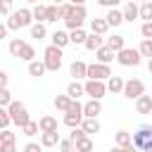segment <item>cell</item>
<instances>
[{"label":"cell","mask_w":152,"mask_h":152,"mask_svg":"<svg viewBox=\"0 0 152 152\" xmlns=\"http://www.w3.org/2000/svg\"><path fill=\"white\" fill-rule=\"evenodd\" d=\"M133 145L140 152H152V124H142L133 133Z\"/></svg>","instance_id":"obj_1"},{"label":"cell","mask_w":152,"mask_h":152,"mask_svg":"<svg viewBox=\"0 0 152 152\" xmlns=\"http://www.w3.org/2000/svg\"><path fill=\"white\" fill-rule=\"evenodd\" d=\"M7 26H10L12 31H14V28H24V26H33V10L21 7V10L12 12L10 19H7Z\"/></svg>","instance_id":"obj_2"},{"label":"cell","mask_w":152,"mask_h":152,"mask_svg":"<svg viewBox=\"0 0 152 152\" xmlns=\"http://www.w3.org/2000/svg\"><path fill=\"white\" fill-rule=\"evenodd\" d=\"M43 62L48 64V71H57L59 66H62V48H57V45H48L45 48V52H43Z\"/></svg>","instance_id":"obj_3"},{"label":"cell","mask_w":152,"mask_h":152,"mask_svg":"<svg viewBox=\"0 0 152 152\" xmlns=\"http://www.w3.org/2000/svg\"><path fill=\"white\" fill-rule=\"evenodd\" d=\"M7 109H10V116H12V124H17L19 128H24V126L31 121V119H28V112H26V107H24L21 102H17V100H14Z\"/></svg>","instance_id":"obj_4"},{"label":"cell","mask_w":152,"mask_h":152,"mask_svg":"<svg viewBox=\"0 0 152 152\" xmlns=\"http://www.w3.org/2000/svg\"><path fill=\"white\" fill-rule=\"evenodd\" d=\"M140 50H131V48H124V50H119L116 52V62L121 64V66H138L140 64Z\"/></svg>","instance_id":"obj_5"},{"label":"cell","mask_w":152,"mask_h":152,"mask_svg":"<svg viewBox=\"0 0 152 152\" xmlns=\"http://www.w3.org/2000/svg\"><path fill=\"white\" fill-rule=\"evenodd\" d=\"M86 14H88V12H86V7H83V5H74V12L64 19L66 28H69V31L81 28V26H83V21H86Z\"/></svg>","instance_id":"obj_6"},{"label":"cell","mask_w":152,"mask_h":152,"mask_svg":"<svg viewBox=\"0 0 152 152\" xmlns=\"http://www.w3.org/2000/svg\"><path fill=\"white\" fill-rule=\"evenodd\" d=\"M124 95L128 100H138L140 95H145V83L140 78H128L126 86H124Z\"/></svg>","instance_id":"obj_7"},{"label":"cell","mask_w":152,"mask_h":152,"mask_svg":"<svg viewBox=\"0 0 152 152\" xmlns=\"http://www.w3.org/2000/svg\"><path fill=\"white\" fill-rule=\"evenodd\" d=\"M104 93H107V83L104 81H95V78H88L86 81V95L100 100V97H104Z\"/></svg>","instance_id":"obj_8"},{"label":"cell","mask_w":152,"mask_h":152,"mask_svg":"<svg viewBox=\"0 0 152 152\" xmlns=\"http://www.w3.org/2000/svg\"><path fill=\"white\" fill-rule=\"evenodd\" d=\"M109 76H112V71H109L107 64H102V62H97V64H88V78L104 81V78H109Z\"/></svg>","instance_id":"obj_9"},{"label":"cell","mask_w":152,"mask_h":152,"mask_svg":"<svg viewBox=\"0 0 152 152\" xmlns=\"http://www.w3.org/2000/svg\"><path fill=\"white\" fill-rule=\"evenodd\" d=\"M69 74L74 76V81H81V78H88V64H86V62H81V59H76V62H71V66H69Z\"/></svg>","instance_id":"obj_10"},{"label":"cell","mask_w":152,"mask_h":152,"mask_svg":"<svg viewBox=\"0 0 152 152\" xmlns=\"http://www.w3.org/2000/svg\"><path fill=\"white\" fill-rule=\"evenodd\" d=\"M100 112H102V104H100V100H95V97H90V100L83 104V114L90 116V119H97Z\"/></svg>","instance_id":"obj_11"},{"label":"cell","mask_w":152,"mask_h":152,"mask_svg":"<svg viewBox=\"0 0 152 152\" xmlns=\"http://www.w3.org/2000/svg\"><path fill=\"white\" fill-rule=\"evenodd\" d=\"M114 55H116V52H114L107 43H104L102 48H97V50H95V57H97V62H102V64H109V62L114 59Z\"/></svg>","instance_id":"obj_12"},{"label":"cell","mask_w":152,"mask_h":152,"mask_svg":"<svg viewBox=\"0 0 152 152\" xmlns=\"http://www.w3.org/2000/svg\"><path fill=\"white\" fill-rule=\"evenodd\" d=\"M124 86H126V81H124L121 76H114V74H112V76L107 78V90L114 93V95H116V93H124Z\"/></svg>","instance_id":"obj_13"},{"label":"cell","mask_w":152,"mask_h":152,"mask_svg":"<svg viewBox=\"0 0 152 152\" xmlns=\"http://www.w3.org/2000/svg\"><path fill=\"white\" fill-rule=\"evenodd\" d=\"M135 109H138V114H150L152 112V95H140L135 100Z\"/></svg>","instance_id":"obj_14"},{"label":"cell","mask_w":152,"mask_h":152,"mask_svg":"<svg viewBox=\"0 0 152 152\" xmlns=\"http://www.w3.org/2000/svg\"><path fill=\"white\" fill-rule=\"evenodd\" d=\"M38 124H40V133H50V131H57V119H55V116H50V114L40 116V119H38Z\"/></svg>","instance_id":"obj_15"},{"label":"cell","mask_w":152,"mask_h":152,"mask_svg":"<svg viewBox=\"0 0 152 152\" xmlns=\"http://www.w3.org/2000/svg\"><path fill=\"white\" fill-rule=\"evenodd\" d=\"M138 17H140V7H138L133 0L126 2V7H124V19H126V21H135Z\"/></svg>","instance_id":"obj_16"},{"label":"cell","mask_w":152,"mask_h":152,"mask_svg":"<svg viewBox=\"0 0 152 152\" xmlns=\"http://www.w3.org/2000/svg\"><path fill=\"white\" fill-rule=\"evenodd\" d=\"M59 140H62V138H59L57 131H50V133H43V135H40V145H43V147H55V145H59Z\"/></svg>","instance_id":"obj_17"},{"label":"cell","mask_w":152,"mask_h":152,"mask_svg":"<svg viewBox=\"0 0 152 152\" xmlns=\"http://www.w3.org/2000/svg\"><path fill=\"white\" fill-rule=\"evenodd\" d=\"M107 21H109V26H119V24H124L126 19H124V12H119L116 7H109V12H107V17H104Z\"/></svg>","instance_id":"obj_18"},{"label":"cell","mask_w":152,"mask_h":152,"mask_svg":"<svg viewBox=\"0 0 152 152\" xmlns=\"http://www.w3.org/2000/svg\"><path fill=\"white\" fill-rule=\"evenodd\" d=\"M83 93H86V86H81L78 81H71V83L66 86V95H69L71 100H78Z\"/></svg>","instance_id":"obj_19"},{"label":"cell","mask_w":152,"mask_h":152,"mask_svg":"<svg viewBox=\"0 0 152 152\" xmlns=\"http://www.w3.org/2000/svg\"><path fill=\"white\" fill-rule=\"evenodd\" d=\"M83 114H76V112H64V124L69 126V128H76V126H81L83 124Z\"/></svg>","instance_id":"obj_20"},{"label":"cell","mask_w":152,"mask_h":152,"mask_svg":"<svg viewBox=\"0 0 152 152\" xmlns=\"http://www.w3.org/2000/svg\"><path fill=\"white\" fill-rule=\"evenodd\" d=\"M102 45H104V38H102L100 33H90V36L86 38V48L93 50V52H95L97 48H102Z\"/></svg>","instance_id":"obj_21"},{"label":"cell","mask_w":152,"mask_h":152,"mask_svg":"<svg viewBox=\"0 0 152 152\" xmlns=\"http://www.w3.org/2000/svg\"><path fill=\"white\" fill-rule=\"evenodd\" d=\"M66 43H71V36H69L66 31H55V33H52V45L64 48Z\"/></svg>","instance_id":"obj_22"},{"label":"cell","mask_w":152,"mask_h":152,"mask_svg":"<svg viewBox=\"0 0 152 152\" xmlns=\"http://www.w3.org/2000/svg\"><path fill=\"white\" fill-rule=\"evenodd\" d=\"M45 71H48V64H45V62H36V59L28 62V74H31V76L38 78V76H43Z\"/></svg>","instance_id":"obj_23"},{"label":"cell","mask_w":152,"mask_h":152,"mask_svg":"<svg viewBox=\"0 0 152 152\" xmlns=\"http://www.w3.org/2000/svg\"><path fill=\"white\" fill-rule=\"evenodd\" d=\"M90 28H93V33L104 36L107 28H109V21H107V19H93V21H90Z\"/></svg>","instance_id":"obj_24"},{"label":"cell","mask_w":152,"mask_h":152,"mask_svg":"<svg viewBox=\"0 0 152 152\" xmlns=\"http://www.w3.org/2000/svg\"><path fill=\"white\" fill-rule=\"evenodd\" d=\"M107 45H109L114 52H119V50L126 48V38H124V36H109V38H107Z\"/></svg>","instance_id":"obj_25"},{"label":"cell","mask_w":152,"mask_h":152,"mask_svg":"<svg viewBox=\"0 0 152 152\" xmlns=\"http://www.w3.org/2000/svg\"><path fill=\"white\" fill-rule=\"evenodd\" d=\"M81 126H83V131H86L88 135H90V133H100V121H97V119H90V116H86Z\"/></svg>","instance_id":"obj_26"},{"label":"cell","mask_w":152,"mask_h":152,"mask_svg":"<svg viewBox=\"0 0 152 152\" xmlns=\"http://www.w3.org/2000/svg\"><path fill=\"white\" fill-rule=\"evenodd\" d=\"M48 36V31H45V24L43 21H36L33 26H31V38H38V40H43Z\"/></svg>","instance_id":"obj_27"},{"label":"cell","mask_w":152,"mask_h":152,"mask_svg":"<svg viewBox=\"0 0 152 152\" xmlns=\"http://www.w3.org/2000/svg\"><path fill=\"white\" fill-rule=\"evenodd\" d=\"M69 36H71V43H74V45H86V38H88V36H86L83 28H74Z\"/></svg>","instance_id":"obj_28"},{"label":"cell","mask_w":152,"mask_h":152,"mask_svg":"<svg viewBox=\"0 0 152 152\" xmlns=\"http://www.w3.org/2000/svg\"><path fill=\"white\" fill-rule=\"evenodd\" d=\"M74 145H76V150H78V152H93V140H90L88 135H83V138H81V140H76Z\"/></svg>","instance_id":"obj_29"},{"label":"cell","mask_w":152,"mask_h":152,"mask_svg":"<svg viewBox=\"0 0 152 152\" xmlns=\"http://www.w3.org/2000/svg\"><path fill=\"white\" fill-rule=\"evenodd\" d=\"M33 19L36 21H48V5H36L33 7Z\"/></svg>","instance_id":"obj_30"},{"label":"cell","mask_w":152,"mask_h":152,"mask_svg":"<svg viewBox=\"0 0 152 152\" xmlns=\"http://www.w3.org/2000/svg\"><path fill=\"white\" fill-rule=\"evenodd\" d=\"M33 57H36V50H33L28 43H24V48H21V52H19V59H24V62H33Z\"/></svg>","instance_id":"obj_31"},{"label":"cell","mask_w":152,"mask_h":152,"mask_svg":"<svg viewBox=\"0 0 152 152\" xmlns=\"http://www.w3.org/2000/svg\"><path fill=\"white\" fill-rule=\"evenodd\" d=\"M69 104H71V97H69V95H57V97H55V107H57L59 112H66Z\"/></svg>","instance_id":"obj_32"},{"label":"cell","mask_w":152,"mask_h":152,"mask_svg":"<svg viewBox=\"0 0 152 152\" xmlns=\"http://www.w3.org/2000/svg\"><path fill=\"white\" fill-rule=\"evenodd\" d=\"M131 142H133V138H131L128 131H116V145H119V147H126V145H131Z\"/></svg>","instance_id":"obj_33"},{"label":"cell","mask_w":152,"mask_h":152,"mask_svg":"<svg viewBox=\"0 0 152 152\" xmlns=\"http://www.w3.org/2000/svg\"><path fill=\"white\" fill-rule=\"evenodd\" d=\"M21 48H24V40H21V38H12V40H10V55H12V57H19Z\"/></svg>","instance_id":"obj_34"},{"label":"cell","mask_w":152,"mask_h":152,"mask_svg":"<svg viewBox=\"0 0 152 152\" xmlns=\"http://www.w3.org/2000/svg\"><path fill=\"white\" fill-rule=\"evenodd\" d=\"M140 19H145V21H152V0L140 5Z\"/></svg>","instance_id":"obj_35"},{"label":"cell","mask_w":152,"mask_h":152,"mask_svg":"<svg viewBox=\"0 0 152 152\" xmlns=\"http://www.w3.org/2000/svg\"><path fill=\"white\" fill-rule=\"evenodd\" d=\"M12 124V116H10V109L7 107H0V128H7Z\"/></svg>","instance_id":"obj_36"},{"label":"cell","mask_w":152,"mask_h":152,"mask_svg":"<svg viewBox=\"0 0 152 152\" xmlns=\"http://www.w3.org/2000/svg\"><path fill=\"white\" fill-rule=\"evenodd\" d=\"M21 131H24V135H28V138H31V135H36V133L40 131V124H38V121H28Z\"/></svg>","instance_id":"obj_37"},{"label":"cell","mask_w":152,"mask_h":152,"mask_svg":"<svg viewBox=\"0 0 152 152\" xmlns=\"http://www.w3.org/2000/svg\"><path fill=\"white\" fill-rule=\"evenodd\" d=\"M57 19H62L59 5H48V21H57Z\"/></svg>","instance_id":"obj_38"},{"label":"cell","mask_w":152,"mask_h":152,"mask_svg":"<svg viewBox=\"0 0 152 152\" xmlns=\"http://www.w3.org/2000/svg\"><path fill=\"white\" fill-rule=\"evenodd\" d=\"M140 55L142 57H152V38H145L140 43Z\"/></svg>","instance_id":"obj_39"},{"label":"cell","mask_w":152,"mask_h":152,"mask_svg":"<svg viewBox=\"0 0 152 152\" xmlns=\"http://www.w3.org/2000/svg\"><path fill=\"white\" fill-rule=\"evenodd\" d=\"M12 104V95L7 88H0V107H10Z\"/></svg>","instance_id":"obj_40"},{"label":"cell","mask_w":152,"mask_h":152,"mask_svg":"<svg viewBox=\"0 0 152 152\" xmlns=\"http://www.w3.org/2000/svg\"><path fill=\"white\" fill-rule=\"evenodd\" d=\"M59 150H62V152H78L71 138H66V140H59Z\"/></svg>","instance_id":"obj_41"},{"label":"cell","mask_w":152,"mask_h":152,"mask_svg":"<svg viewBox=\"0 0 152 152\" xmlns=\"http://www.w3.org/2000/svg\"><path fill=\"white\" fill-rule=\"evenodd\" d=\"M83 135H88V133L83 131V126H76V128H71V135H69V138H71V140L76 142V140H81Z\"/></svg>","instance_id":"obj_42"},{"label":"cell","mask_w":152,"mask_h":152,"mask_svg":"<svg viewBox=\"0 0 152 152\" xmlns=\"http://www.w3.org/2000/svg\"><path fill=\"white\" fill-rule=\"evenodd\" d=\"M14 133L10 131V128H2V133H0V142H14Z\"/></svg>","instance_id":"obj_43"},{"label":"cell","mask_w":152,"mask_h":152,"mask_svg":"<svg viewBox=\"0 0 152 152\" xmlns=\"http://www.w3.org/2000/svg\"><path fill=\"white\" fill-rule=\"evenodd\" d=\"M0 12L5 17H10L12 14V0H0Z\"/></svg>","instance_id":"obj_44"},{"label":"cell","mask_w":152,"mask_h":152,"mask_svg":"<svg viewBox=\"0 0 152 152\" xmlns=\"http://www.w3.org/2000/svg\"><path fill=\"white\" fill-rule=\"evenodd\" d=\"M140 33H142L145 38H152V21H145V24L140 26Z\"/></svg>","instance_id":"obj_45"},{"label":"cell","mask_w":152,"mask_h":152,"mask_svg":"<svg viewBox=\"0 0 152 152\" xmlns=\"http://www.w3.org/2000/svg\"><path fill=\"white\" fill-rule=\"evenodd\" d=\"M24 152H43V145H38V142H28V145L24 147Z\"/></svg>","instance_id":"obj_46"},{"label":"cell","mask_w":152,"mask_h":152,"mask_svg":"<svg viewBox=\"0 0 152 152\" xmlns=\"http://www.w3.org/2000/svg\"><path fill=\"white\" fill-rule=\"evenodd\" d=\"M0 152H17L14 142H0Z\"/></svg>","instance_id":"obj_47"},{"label":"cell","mask_w":152,"mask_h":152,"mask_svg":"<svg viewBox=\"0 0 152 152\" xmlns=\"http://www.w3.org/2000/svg\"><path fill=\"white\" fill-rule=\"evenodd\" d=\"M121 0H100V5H104V7H116Z\"/></svg>","instance_id":"obj_48"},{"label":"cell","mask_w":152,"mask_h":152,"mask_svg":"<svg viewBox=\"0 0 152 152\" xmlns=\"http://www.w3.org/2000/svg\"><path fill=\"white\" fill-rule=\"evenodd\" d=\"M0 88H7V74L0 71Z\"/></svg>","instance_id":"obj_49"},{"label":"cell","mask_w":152,"mask_h":152,"mask_svg":"<svg viewBox=\"0 0 152 152\" xmlns=\"http://www.w3.org/2000/svg\"><path fill=\"white\" fill-rule=\"evenodd\" d=\"M121 150H124V152H140V150H138L133 142H131V145H126V147H121Z\"/></svg>","instance_id":"obj_50"},{"label":"cell","mask_w":152,"mask_h":152,"mask_svg":"<svg viewBox=\"0 0 152 152\" xmlns=\"http://www.w3.org/2000/svg\"><path fill=\"white\" fill-rule=\"evenodd\" d=\"M7 31H10V26H7V24H5V26H0V38H5V36H7Z\"/></svg>","instance_id":"obj_51"},{"label":"cell","mask_w":152,"mask_h":152,"mask_svg":"<svg viewBox=\"0 0 152 152\" xmlns=\"http://www.w3.org/2000/svg\"><path fill=\"white\" fill-rule=\"evenodd\" d=\"M69 2H71V5H83L86 0H69Z\"/></svg>","instance_id":"obj_52"},{"label":"cell","mask_w":152,"mask_h":152,"mask_svg":"<svg viewBox=\"0 0 152 152\" xmlns=\"http://www.w3.org/2000/svg\"><path fill=\"white\" fill-rule=\"evenodd\" d=\"M147 69H150V74H152V57H150V62H147Z\"/></svg>","instance_id":"obj_53"},{"label":"cell","mask_w":152,"mask_h":152,"mask_svg":"<svg viewBox=\"0 0 152 152\" xmlns=\"http://www.w3.org/2000/svg\"><path fill=\"white\" fill-rule=\"evenodd\" d=\"M24 2H28V5H38V0H24Z\"/></svg>","instance_id":"obj_54"},{"label":"cell","mask_w":152,"mask_h":152,"mask_svg":"<svg viewBox=\"0 0 152 152\" xmlns=\"http://www.w3.org/2000/svg\"><path fill=\"white\" fill-rule=\"evenodd\" d=\"M109 152H124V150H121V147H112Z\"/></svg>","instance_id":"obj_55"},{"label":"cell","mask_w":152,"mask_h":152,"mask_svg":"<svg viewBox=\"0 0 152 152\" xmlns=\"http://www.w3.org/2000/svg\"><path fill=\"white\" fill-rule=\"evenodd\" d=\"M52 2H55V5H62V2H66V0H52Z\"/></svg>","instance_id":"obj_56"},{"label":"cell","mask_w":152,"mask_h":152,"mask_svg":"<svg viewBox=\"0 0 152 152\" xmlns=\"http://www.w3.org/2000/svg\"><path fill=\"white\" fill-rule=\"evenodd\" d=\"M142 2H150V0H142Z\"/></svg>","instance_id":"obj_57"},{"label":"cell","mask_w":152,"mask_h":152,"mask_svg":"<svg viewBox=\"0 0 152 152\" xmlns=\"http://www.w3.org/2000/svg\"><path fill=\"white\" fill-rule=\"evenodd\" d=\"M93 2H100V0H93Z\"/></svg>","instance_id":"obj_58"}]
</instances>
